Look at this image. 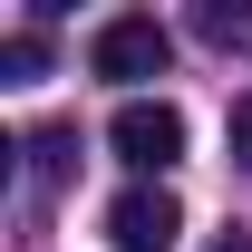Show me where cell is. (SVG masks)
Instances as JSON below:
<instances>
[{
  "mask_svg": "<svg viewBox=\"0 0 252 252\" xmlns=\"http://www.w3.org/2000/svg\"><path fill=\"white\" fill-rule=\"evenodd\" d=\"M107 146H117L136 175H165V165H185V117H175L165 97H126L117 126H107Z\"/></svg>",
  "mask_w": 252,
  "mask_h": 252,
  "instance_id": "obj_1",
  "label": "cell"
},
{
  "mask_svg": "<svg viewBox=\"0 0 252 252\" xmlns=\"http://www.w3.org/2000/svg\"><path fill=\"white\" fill-rule=\"evenodd\" d=\"M214 252H252V233H223V243H214Z\"/></svg>",
  "mask_w": 252,
  "mask_h": 252,
  "instance_id": "obj_8",
  "label": "cell"
},
{
  "mask_svg": "<svg viewBox=\"0 0 252 252\" xmlns=\"http://www.w3.org/2000/svg\"><path fill=\"white\" fill-rule=\"evenodd\" d=\"M233 165L252 175V107H233Z\"/></svg>",
  "mask_w": 252,
  "mask_h": 252,
  "instance_id": "obj_7",
  "label": "cell"
},
{
  "mask_svg": "<svg viewBox=\"0 0 252 252\" xmlns=\"http://www.w3.org/2000/svg\"><path fill=\"white\" fill-rule=\"evenodd\" d=\"M20 156H30V175H39V185H59V175H78V126H39Z\"/></svg>",
  "mask_w": 252,
  "mask_h": 252,
  "instance_id": "obj_4",
  "label": "cell"
},
{
  "mask_svg": "<svg viewBox=\"0 0 252 252\" xmlns=\"http://www.w3.org/2000/svg\"><path fill=\"white\" fill-rule=\"evenodd\" d=\"M194 30L214 39V49H233V59H243V49H252V10H243V0H233V10H223V0H204V10H194Z\"/></svg>",
  "mask_w": 252,
  "mask_h": 252,
  "instance_id": "obj_6",
  "label": "cell"
},
{
  "mask_svg": "<svg viewBox=\"0 0 252 252\" xmlns=\"http://www.w3.org/2000/svg\"><path fill=\"white\" fill-rule=\"evenodd\" d=\"M0 78H10V88L49 78V39H39V30H10V39H0Z\"/></svg>",
  "mask_w": 252,
  "mask_h": 252,
  "instance_id": "obj_5",
  "label": "cell"
},
{
  "mask_svg": "<svg viewBox=\"0 0 252 252\" xmlns=\"http://www.w3.org/2000/svg\"><path fill=\"white\" fill-rule=\"evenodd\" d=\"M175 233H185V204L165 185H136V194L107 204V243L117 252H175Z\"/></svg>",
  "mask_w": 252,
  "mask_h": 252,
  "instance_id": "obj_3",
  "label": "cell"
},
{
  "mask_svg": "<svg viewBox=\"0 0 252 252\" xmlns=\"http://www.w3.org/2000/svg\"><path fill=\"white\" fill-rule=\"evenodd\" d=\"M165 59H175V39H165L146 10H126V20H107V30L88 39V68H97V78H165Z\"/></svg>",
  "mask_w": 252,
  "mask_h": 252,
  "instance_id": "obj_2",
  "label": "cell"
}]
</instances>
